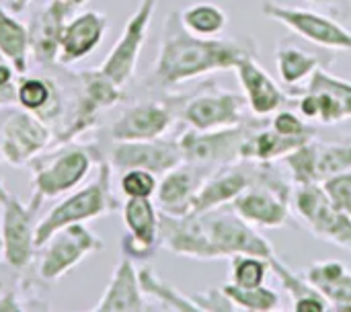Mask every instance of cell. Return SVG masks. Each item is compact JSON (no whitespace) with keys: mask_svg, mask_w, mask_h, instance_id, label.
I'll use <instances>...</instances> for the list:
<instances>
[{"mask_svg":"<svg viewBox=\"0 0 351 312\" xmlns=\"http://www.w3.org/2000/svg\"><path fill=\"white\" fill-rule=\"evenodd\" d=\"M156 187V175L144 169H128L119 177V189L125 197H152Z\"/></svg>","mask_w":351,"mask_h":312,"instance_id":"cell-38","label":"cell"},{"mask_svg":"<svg viewBox=\"0 0 351 312\" xmlns=\"http://www.w3.org/2000/svg\"><path fill=\"white\" fill-rule=\"evenodd\" d=\"M138 276H140V286H142V292L150 298H154L156 302L165 304V309L177 312H202L199 307L195 304L193 298H187L183 296L177 288H173L171 284H167L165 280H160L152 267H142L138 269Z\"/></svg>","mask_w":351,"mask_h":312,"instance_id":"cell-34","label":"cell"},{"mask_svg":"<svg viewBox=\"0 0 351 312\" xmlns=\"http://www.w3.org/2000/svg\"><path fill=\"white\" fill-rule=\"evenodd\" d=\"M16 86V84H14ZM14 86L12 88H2L0 86V105H8L14 101Z\"/></svg>","mask_w":351,"mask_h":312,"instance_id":"cell-42","label":"cell"},{"mask_svg":"<svg viewBox=\"0 0 351 312\" xmlns=\"http://www.w3.org/2000/svg\"><path fill=\"white\" fill-rule=\"evenodd\" d=\"M315 138H300V136H284L276 132L271 125L265 128L263 123L257 125L249 138L243 142L241 148V160L253 163V165H271L280 158H286L288 154L296 152L304 144H308Z\"/></svg>","mask_w":351,"mask_h":312,"instance_id":"cell-28","label":"cell"},{"mask_svg":"<svg viewBox=\"0 0 351 312\" xmlns=\"http://www.w3.org/2000/svg\"><path fill=\"white\" fill-rule=\"evenodd\" d=\"M177 119L171 103L142 101L125 107L119 117L109 128V138L113 142L123 140H154L165 138Z\"/></svg>","mask_w":351,"mask_h":312,"instance_id":"cell-19","label":"cell"},{"mask_svg":"<svg viewBox=\"0 0 351 312\" xmlns=\"http://www.w3.org/2000/svg\"><path fill=\"white\" fill-rule=\"evenodd\" d=\"M247 56H257V43L253 37H199L183 25L179 10H173L162 25L152 80L158 86L173 88L212 72L234 70Z\"/></svg>","mask_w":351,"mask_h":312,"instance_id":"cell-1","label":"cell"},{"mask_svg":"<svg viewBox=\"0 0 351 312\" xmlns=\"http://www.w3.org/2000/svg\"><path fill=\"white\" fill-rule=\"evenodd\" d=\"M269 269L271 274L280 280V284L284 286V290L290 294L294 311L296 312H325L329 311V302L327 298L308 284L306 278H302L300 274H296L290 265H286L278 255H274L269 259Z\"/></svg>","mask_w":351,"mask_h":312,"instance_id":"cell-31","label":"cell"},{"mask_svg":"<svg viewBox=\"0 0 351 312\" xmlns=\"http://www.w3.org/2000/svg\"><path fill=\"white\" fill-rule=\"evenodd\" d=\"M290 185L278 173H274L269 165H265L263 175L249 185L230 204V208L253 226L282 228L290 220Z\"/></svg>","mask_w":351,"mask_h":312,"instance_id":"cell-8","label":"cell"},{"mask_svg":"<svg viewBox=\"0 0 351 312\" xmlns=\"http://www.w3.org/2000/svg\"><path fill=\"white\" fill-rule=\"evenodd\" d=\"M296 185L323 183L327 177L351 169V138L337 142L311 140L284 158Z\"/></svg>","mask_w":351,"mask_h":312,"instance_id":"cell-16","label":"cell"},{"mask_svg":"<svg viewBox=\"0 0 351 312\" xmlns=\"http://www.w3.org/2000/svg\"><path fill=\"white\" fill-rule=\"evenodd\" d=\"M6 195V187H4V181H2V173H0V202H2V197Z\"/></svg>","mask_w":351,"mask_h":312,"instance_id":"cell-44","label":"cell"},{"mask_svg":"<svg viewBox=\"0 0 351 312\" xmlns=\"http://www.w3.org/2000/svg\"><path fill=\"white\" fill-rule=\"evenodd\" d=\"M121 218L128 235L121 239V251L130 259L146 261L160 247V214L152 197H125Z\"/></svg>","mask_w":351,"mask_h":312,"instance_id":"cell-18","label":"cell"},{"mask_svg":"<svg viewBox=\"0 0 351 312\" xmlns=\"http://www.w3.org/2000/svg\"><path fill=\"white\" fill-rule=\"evenodd\" d=\"M306 2H313V4H341L346 0H306Z\"/></svg>","mask_w":351,"mask_h":312,"instance_id":"cell-43","label":"cell"},{"mask_svg":"<svg viewBox=\"0 0 351 312\" xmlns=\"http://www.w3.org/2000/svg\"><path fill=\"white\" fill-rule=\"evenodd\" d=\"M105 158L101 146L97 142H64L58 144L49 152L37 154L29 167L33 171V195L29 206L33 210H41L47 200H56L74 191Z\"/></svg>","mask_w":351,"mask_h":312,"instance_id":"cell-2","label":"cell"},{"mask_svg":"<svg viewBox=\"0 0 351 312\" xmlns=\"http://www.w3.org/2000/svg\"><path fill=\"white\" fill-rule=\"evenodd\" d=\"M304 278L315 286L335 311L351 312V272L341 261H319L313 263Z\"/></svg>","mask_w":351,"mask_h":312,"instance_id":"cell-29","label":"cell"},{"mask_svg":"<svg viewBox=\"0 0 351 312\" xmlns=\"http://www.w3.org/2000/svg\"><path fill=\"white\" fill-rule=\"evenodd\" d=\"M19 274L21 272L10 267L6 261H4V265H0V312L31 311L25 304H33V302L21 298V294L27 290V286Z\"/></svg>","mask_w":351,"mask_h":312,"instance_id":"cell-37","label":"cell"},{"mask_svg":"<svg viewBox=\"0 0 351 312\" xmlns=\"http://www.w3.org/2000/svg\"><path fill=\"white\" fill-rule=\"evenodd\" d=\"M146 294L140 286L138 269L134 267V259L121 257L117 263L109 286L105 288L103 296L95 304V312H144L150 311L146 304Z\"/></svg>","mask_w":351,"mask_h":312,"instance_id":"cell-26","label":"cell"},{"mask_svg":"<svg viewBox=\"0 0 351 312\" xmlns=\"http://www.w3.org/2000/svg\"><path fill=\"white\" fill-rule=\"evenodd\" d=\"M41 249L37 276L43 282L53 284L80 265L86 257L101 253L105 243L99 235L86 228L84 222H76L56 230Z\"/></svg>","mask_w":351,"mask_h":312,"instance_id":"cell-9","label":"cell"},{"mask_svg":"<svg viewBox=\"0 0 351 312\" xmlns=\"http://www.w3.org/2000/svg\"><path fill=\"white\" fill-rule=\"evenodd\" d=\"M290 204L317 239L351 253V216L329 200L321 183L296 185Z\"/></svg>","mask_w":351,"mask_h":312,"instance_id":"cell-7","label":"cell"},{"mask_svg":"<svg viewBox=\"0 0 351 312\" xmlns=\"http://www.w3.org/2000/svg\"><path fill=\"white\" fill-rule=\"evenodd\" d=\"M111 179H113V167L109 165L107 158H103L97 165V177L88 185L72 191L68 197H64L60 204H56L37 222V228H35L37 249H41L56 230H60L68 224L97 220V218H103V216H109V214H115L117 210H121V204L113 193Z\"/></svg>","mask_w":351,"mask_h":312,"instance_id":"cell-3","label":"cell"},{"mask_svg":"<svg viewBox=\"0 0 351 312\" xmlns=\"http://www.w3.org/2000/svg\"><path fill=\"white\" fill-rule=\"evenodd\" d=\"M206 177H208V169L191 163H181L179 167L165 173L154 193L160 212L171 216L191 214L193 200Z\"/></svg>","mask_w":351,"mask_h":312,"instance_id":"cell-23","label":"cell"},{"mask_svg":"<svg viewBox=\"0 0 351 312\" xmlns=\"http://www.w3.org/2000/svg\"><path fill=\"white\" fill-rule=\"evenodd\" d=\"M14 101L19 107L35 113L49 125H56L64 117L62 88L53 78L27 76V74L16 76Z\"/></svg>","mask_w":351,"mask_h":312,"instance_id":"cell-27","label":"cell"},{"mask_svg":"<svg viewBox=\"0 0 351 312\" xmlns=\"http://www.w3.org/2000/svg\"><path fill=\"white\" fill-rule=\"evenodd\" d=\"M261 123L263 121H257V123L243 121L239 125L212 130V132H199V130L189 128L177 140H179L185 163H191L210 171V169L239 165L243 142Z\"/></svg>","mask_w":351,"mask_h":312,"instance_id":"cell-10","label":"cell"},{"mask_svg":"<svg viewBox=\"0 0 351 312\" xmlns=\"http://www.w3.org/2000/svg\"><path fill=\"white\" fill-rule=\"evenodd\" d=\"M199 216L216 259H230L234 255H259L271 259L276 255L271 243L230 206H222Z\"/></svg>","mask_w":351,"mask_h":312,"instance_id":"cell-6","label":"cell"},{"mask_svg":"<svg viewBox=\"0 0 351 312\" xmlns=\"http://www.w3.org/2000/svg\"><path fill=\"white\" fill-rule=\"evenodd\" d=\"M0 56L8 62L14 72L27 74L31 62V39L29 27L21 23L8 6L0 4Z\"/></svg>","mask_w":351,"mask_h":312,"instance_id":"cell-30","label":"cell"},{"mask_svg":"<svg viewBox=\"0 0 351 312\" xmlns=\"http://www.w3.org/2000/svg\"><path fill=\"white\" fill-rule=\"evenodd\" d=\"M156 4H158V0H140L138 2L136 10L123 25L119 39L115 41V45L111 47V51L99 66V70L103 74H107L121 88L125 84H130V80L136 74V68H138V62H140V56L146 45L148 31H150L152 19L156 12Z\"/></svg>","mask_w":351,"mask_h":312,"instance_id":"cell-12","label":"cell"},{"mask_svg":"<svg viewBox=\"0 0 351 312\" xmlns=\"http://www.w3.org/2000/svg\"><path fill=\"white\" fill-rule=\"evenodd\" d=\"M226 298L234 304L237 311L247 312H276L282 309V298L276 290L257 286V288H241L234 284H224L220 288Z\"/></svg>","mask_w":351,"mask_h":312,"instance_id":"cell-35","label":"cell"},{"mask_svg":"<svg viewBox=\"0 0 351 312\" xmlns=\"http://www.w3.org/2000/svg\"><path fill=\"white\" fill-rule=\"evenodd\" d=\"M0 60H2V56H0Z\"/></svg>","mask_w":351,"mask_h":312,"instance_id":"cell-48","label":"cell"},{"mask_svg":"<svg viewBox=\"0 0 351 312\" xmlns=\"http://www.w3.org/2000/svg\"><path fill=\"white\" fill-rule=\"evenodd\" d=\"M2 214H0V239H2V259L19 269L25 272L33 259H35V216L37 210H33L29 204H23L16 195H6L0 202Z\"/></svg>","mask_w":351,"mask_h":312,"instance_id":"cell-15","label":"cell"},{"mask_svg":"<svg viewBox=\"0 0 351 312\" xmlns=\"http://www.w3.org/2000/svg\"><path fill=\"white\" fill-rule=\"evenodd\" d=\"M179 14L183 25L199 37H218L228 25L226 10L212 2H195L185 6Z\"/></svg>","mask_w":351,"mask_h":312,"instance_id":"cell-33","label":"cell"},{"mask_svg":"<svg viewBox=\"0 0 351 312\" xmlns=\"http://www.w3.org/2000/svg\"><path fill=\"white\" fill-rule=\"evenodd\" d=\"M64 2H68V4H72V6H74V0H64Z\"/></svg>","mask_w":351,"mask_h":312,"instance_id":"cell-47","label":"cell"},{"mask_svg":"<svg viewBox=\"0 0 351 312\" xmlns=\"http://www.w3.org/2000/svg\"><path fill=\"white\" fill-rule=\"evenodd\" d=\"M109 165L123 173L128 169H144L154 175H165L185 163L179 140H123L113 142L105 156Z\"/></svg>","mask_w":351,"mask_h":312,"instance_id":"cell-17","label":"cell"},{"mask_svg":"<svg viewBox=\"0 0 351 312\" xmlns=\"http://www.w3.org/2000/svg\"><path fill=\"white\" fill-rule=\"evenodd\" d=\"M269 259L259 255H234L230 257V274L228 282L241 288H257L263 286L269 274Z\"/></svg>","mask_w":351,"mask_h":312,"instance_id":"cell-36","label":"cell"},{"mask_svg":"<svg viewBox=\"0 0 351 312\" xmlns=\"http://www.w3.org/2000/svg\"><path fill=\"white\" fill-rule=\"evenodd\" d=\"M321 185H323L325 193L329 195V200L339 210H343L346 214L351 216V169L327 177Z\"/></svg>","mask_w":351,"mask_h":312,"instance_id":"cell-39","label":"cell"},{"mask_svg":"<svg viewBox=\"0 0 351 312\" xmlns=\"http://www.w3.org/2000/svg\"><path fill=\"white\" fill-rule=\"evenodd\" d=\"M263 16L284 25L298 37L337 51H351V31L346 29L339 21L308 8L286 6L276 0H263L261 4Z\"/></svg>","mask_w":351,"mask_h":312,"instance_id":"cell-11","label":"cell"},{"mask_svg":"<svg viewBox=\"0 0 351 312\" xmlns=\"http://www.w3.org/2000/svg\"><path fill=\"white\" fill-rule=\"evenodd\" d=\"M276 66L286 86H298L300 82L308 80L319 68H325L327 60L302 47L282 43L276 51Z\"/></svg>","mask_w":351,"mask_h":312,"instance_id":"cell-32","label":"cell"},{"mask_svg":"<svg viewBox=\"0 0 351 312\" xmlns=\"http://www.w3.org/2000/svg\"><path fill=\"white\" fill-rule=\"evenodd\" d=\"M31 2H33V0H8V10H12L14 14H16V12H23Z\"/></svg>","mask_w":351,"mask_h":312,"instance_id":"cell-41","label":"cell"},{"mask_svg":"<svg viewBox=\"0 0 351 312\" xmlns=\"http://www.w3.org/2000/svg\"><path fill=\"white\" fill-rule=\"evenodd\" d=\"M107 27H109V19L99 10H84L74 19H70L62 33L58 64L72 66L84 60L86 56H90L103 43Z\"/></svg>","mask_w":351,"mask_h":312,"instance_id":"cell-24","label":"cell"},{"mask_svg":"<svg viewBox=\"0 0 351 312\" xmlns=\"http://www.w3.org/2000/svg\"><path fill=\"white\" fill-rule=\"evenodd\" d=\"M53 142L51 125L23 107L0 105V158L25 167Z\"/></svg>","mask_w":351,"mask_h":312,"instance_id":"cell-5","label":"cell"},{"mask_svg":"<svg viewBox=\"0 0 351 312\" xmlns=\"http://www.w3.org/2000/svg\"><path fill=\"white\" fill-rule=\"evenodd\" d=\"M160 247L177 257L212 261L216 259L214 247L208 239L199 214L171 216L160 212Z\"/></svg>","mask_w":351,"mask_h":312,"instance_id":"cell-20","label":"cell"},{"mask_svg":"<svg viewBox=\"0 0 351 312\" xmlns=\"http://www.w3.org/2000/svg\"><path fill=\"white\" fill-rule=\"evenodd\" d=\"M74 80L76 95L70 105V113L64 121V128L53 132L56 144L74 142L78 136H84L86 132L97 128L101 111L117 105L123 99V88L99 68L76 72Z\"/></svg>","mask_w":351,"mask_h":312,"instance_id":"cell-4","label":"cell"},{"mask_svg":"<svg viewBox=\"0 0 351 312\" xmlns=\"http://www.w3.org/2000/svg\"><path fill=\"white\" fill-rule=\"evenodd\" d=\"M296 109L304 119L323 125L351 119V82L319 68L308 78V86L296 101Z\"/></svg>","mask_w":351,"mask_h":312,"instance_id":"cell-14","label":"cell"},{"mask_svg":"<svg viewBox=\"0 0 351 312\" xmlns=\"http://www.w3.org/2000/svg\"><path fill=\"white\" fill-rule=\"evenodd\" d=\"M88 0H74V6H82V4H86Z\"/></svg>","mask_w":351,"mask_h":312,"instance_id":"cell-45","label":"cell"},{"mask_svg":"<svg viewBox=\"0 0 351 312\" xmlns=\"http://www.w3.org/2000/svg\"><path fill=\"white\" fill-rule=\"evenodd\" d=\"M263 169L265 165H257L255 171H243L234 165L216 169L204 179L193 200L191 214H204L222 206H230L249 185H253L263 175Z\"/></svg>","mask_w":351,"mask_h":312,"instance_id":"cell-22","label":"cell"},{"mask_svg":"<svg viewBox=\"0 0 351 312\" xmlns=\"http://www.w3.org/2000/svg\"><path fill=\"white\" fill-rule=\"evenodd\" d=\"M0 259H2V239H0Z\"/></svg>","mask_w":351,"mask_h":312,"instance_id":"cell-46","label":"cell"},{"mask_svg":"<svg viewBox=\"0 0 351 312\" xmlns=\"http://www.w3.org/2000/svg\"><path fill=\"white\" fill-rule=\"evenodd\" d=\"M195 304L199 307V311H214V312H228L237 311L234 304L226 298V294L220 290V288H214V290H206L204 294H195L193 296Z\"/></svg>","mask_w":351,"mask_h":312,"instance_id":"cell-40","label":"cell"},{"mask_svg":"<svg viewBox=\"0 0 351 312\" xmlns=\"http://www.w3.org/2000/svg\"><path fill=\"white\" fill-rule=\"evenodd\" d=\"M74 6L64 0H49L31 21L29 39L31 56L41 66H51L58 62L62 33L66 27V16Z\"/></svg>","mask_w":351,"mask_h":312,"instance_id":"cell-25","label":"cell"},{"mask_svg":"<svg viewBox=\"0 0 351 312\" xmlns=\"http://www.w3.org/2000/svg\"><path fill=\"white\" fill-rule=\"evenodd\" d=\"M237 78L241 82L247 107L257 115V117H267L274 115L276 111L288 107L292 101L286 91L267 74V70L257 62V56H247L239 62L234 68Z\"/></svg>","mask_w":351,"mask_h":312,"instance_id":"cell-21","label":"cell"},{"mask_svg":"<svg viewBox=\"0 0 351 312\" xmlns=\"http://www.w3.org/2000/svg\"><path fill=\"white\" fill-rule=\"evenodd\" d=\"M245 107H247L245 95H239L226 88L202 91L173 105L175 115L181 117L189 128L199 130V132L224 130V128L243 123Z\"/></svg>","mask_w":351,"mask_h":312,"instance_id":"cell-13","label":"cell"}]
</instances>
